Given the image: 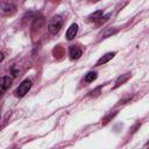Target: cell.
Returning <instances> with one entry per match:
<instances>
[{
    "label": "cell",
    "instance_id": "cell-7",
    "mask_svg": "<svg viewBox=\"0 0 149 149\" xmlns=\"http://www.w3.org/2000/svg\"><path fill=\"white\" fill-rule=\"evenodd\" d=\"M114 56H115V52H107V54H105L104 56H101V57L97 61L95 66H99V65H102V64L107 63V62H108V61H111Z\"/></svg>",
    "mask_w": 149,
    "mask_h": 149
},
{
    "label": "cell",
    "instance_id": "cell-3",
    "mask_svg": "<svg viewBox=\"0 0 149 149\" xmlns=\"http://www.w3.org/2000/svg\"><path fill=\"white\" fill-rule=\"evenodd\" d=\"M12 81H13V79L9 76H2V77H0V95L3 94L10 87Z\"/></svg>",
    "mask_w": 149,
    "mask_h": 149
},
{
    "label": "cell",
    "instance_id": "cell-5",
    "mask_svg": "<svg viewBox=\"0 0 149 149\" xmlns=\"http://www.w3.org/2000/svg\"><path fill=\"white\" fill-rule=\"evenodd\" d=\"M77 31H78V24L77 23H72L68 30H66V38L70 41V40H73L77 35Z\"/></svg>",
    "mask_w": 149,
    "mask_h": 149
},
{
    "label": "cell",
    "instance_id": "cell-12",
    "mask_svg": "<svg viewBox=\"0 0 149 149\" xmlns=\"http://www.w3.org/2000/svg\"><path fill=\"white\" fill-rule=\"evenodd\" d=\"M93 2H98V1H100V0H92Z\"/></svg>",
    "mask_w": 149,
    "mask_h": 149
},
{
    "label": "cell",
    "instance_id": "cell-1",
    "mask_svg": "<svg viewBox=\"0 0 149 149\" xmlns=\"http://www.w3.org/2000/svg\"><path fill=\"white\" fill-rule=\"evenodd\" d=\"M64 24V20L61 15H55L48 23V31L52 35H56L61 31V29L63 28Z\"/></svg>",
    "mask_w": 149,
    "mask_h": 149
},
{
    "label": "cell",
    "instance_id": "cell-11",
    "mask_svg": "<svg viewBox=\"0 0 149 149\" xmlns=\"http://www.w3.org/2000/svg\"><path fill=\"white\" fill-rule=\"evenodd\" d=\"M3 57H5V56H3V54H2V52H0V62H2V61H3Z\"/></svg>",
    "mask_w": 149,
    "mask_h": 149
},
{
    "label": "cell",
    "instance_id": "cell-8",
    "mask_svg": "<svg viewBox=\"0 0 149 149\" xmlns=\"http://www.w3.org/2000/svg\"><path fill=\"white\" fill-rule=\"evenodd\" d=\"M129 78H130V73H125V74L120 76V77H119V78L115 80V85H114V87H113V88L119 87V86H120V85H122L125 81H127Z\"/></svg>",
    "mask_w": 149,
    "mask_h": 149
},
{
    "label": "cell",
    "instance_id": "cell-2",
    "mask_svg": "<svg viewBox=\"0 0 149 149\" xmlns=\"http://www.w3.org/2000/svg\"><path fill=\"white\" fill-rule=\"evenodd\" d=\"M31 80H29V79H24L19 86H17V88L15 90V95L16 97H19V98H22L23 95H26L27 93H28V91L31 88Z\"/></svg>",
    "mask_w": 149,
    "mask_h": 149
},
{
    "label": "cell",
    "instance_id": "cell-4",
    "mask_svg": "<svg viewBox=\"0 0 149 149\" xmlns=\"http://www.w3.org/2000/svg\"><path fill=\"white\" fill-rule=\"evenodd\" d=\"M15 12V6L10 2H3L0 5V14L6 16V15H12Z\"/></svg>",
    "mask_w": 149,
    "mask_h": 149
},
{
    "label": "cell",
    "instance_id": "cell-9",
    "mask_svg": "<svg viewBox=\"0 0 149 149\" xmlns=\"http://www.w3.org/2000/svg\"><path fill=\"white\" fill-rule=\"evenodd\" d=\"M97 72H94V71H90V72H87L86 74H85V77H84V80L86 81V83H92L93 80H95L97 79Z\"/></svg>",
    "mask_w": 149,
    "mask_h": 149
},
{
    "label": "cell",
    "instance_id": "cell-10",
    "mask_svg": "<svg viewBox=\"0 0 149 149\" xmlns=\"http://www.w3.org/2000/svg\"><path fill=\"white\" fill-rule=\"evenodd\" d=\"M102 15H104V12L102 10H97V12H94L90 16V19H91V21H100L102 19Z\"/></svg>",
    "mask_w": 149,
    "mask_h": 149
},
{
    "label": "cell",
    "instance_id": "cell-6",
    "mask_svg": "<svg viewBox=\"0 0 149 149\" xmlns=\"http://www.w3.org/2000/svg\"><path fill=\"white\" fill-rule=\"evenodd\" d=\"M69 54H70L71 59H78L81 56V49L77 45H71L69 49Z\"/></svg>",
    "mask_w": 149,
    "mask_h": 149
}]
</instances>
